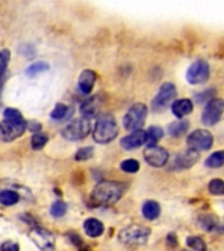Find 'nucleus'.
Segmentation results:
<instances>
[{
    "instance_id": "423d86ee",
    "label": "nucleus",
    "mask_w": 224,
    "mask_h": 251,
    "mask_svg": "<svg viewBox=\"0 0 224 251\" xmlns=\"http://www.w3.org/2000/svg\"><path fill=\"white\" fill-rule=\"evenodd\" d=\"M149 234H151V230L148 227L140 226V225H131V226L122 229L118 234V238L121 242L127 243V245H140L148 239Z\"/></svg>"
},
{
    "instance_id": "4468645a",
    "label": "nucleus",
    "mask_w": 224,
    "mask_h": 251,
    "mask_svg": "<svg viewBox=\"0 0 224 251\" xmlns=\"http://www.w3.org/2000/svg\"><path fill=\"white\" fill-rule=\"evenodd\" d=\"M147 143V132L143 129H137L133 132L121 139L122 148L126 151H131V149L139 148L140 145Z\"/></svg>"
},
{
    "instance_id": "6ab92c4d",
    "label": "nucleus",
    "mask_w": 224,
    "mask_h": 251,
    "mask_svg": "<svg viewBox=\"0 0 224 251\" xmlns=\"http://www.w3.org/2000/svg\"><path fill=\"white\" fill-rule=\"evenodd\" d=\"M160 205L156 201H153V200H148V201H145L143 204V207H141V213L144 216L147 220H155L157 219L159 216H160Z\"/></svg>"
},
{
    "instance_id": "412c9836",
    "label": "nucleus",
    "mask_w": 224,
    "mask_h": 251,
    "mask_svg": "<svg viewBox=\"0 0 224 251\" xmlns=\"http://www.w3.org/2000/svg\"><path fill=\"white\" fill-rule=\"evenodd\" d=\"M20 195L19 192L13 191V190H3L0 191V203L5 205V207H9V205H15L16 203H19Z\"/></svg>"
},
{
    "instance_id": "bb28decb",
    "label": "nucleus",
    "mask_w": 224,
    "mask_h": 251,
    "mask_svg": "<svg viewBox=\"0 0 224 251\" xmlns=\"http://www.w3.org/2000/svg\"><path fill=\"white\" fill-rule=\"evenodd\" d=\"M47 141H49L47 135H45V133H34L31 136V148L34 151H39L47 144Z\"/></svg>"
},
{
    "instance_id": "4c0bfd02",
    "label": "nucleus",
    "mask_w": 224,
    "mask_h": 251,
    "mask_svg": "<svg viewBox=\"0 0 224 251\" xmlns=\"http://www.w3.org/2000/svg\"><path fill=\"white\" fill-rule=\"evenodd\" d=\"M27 128H29L31 131V132H35L38 133V131H41V128H42V126H41V123H38V122H27Z\"/></svg>"
},
{
    "instance_id": "cd10ccee",
    "label": "nucleus",
    "mask_w": 224,
    "mask_h": 251,
    "mask_svg": "<svg viewBox=\"0 0 224 251\" xmlns=\"http://www.w3.org/2000/svg\"><path fill=\"white\" fill-rule=\"evenodd\" d=\"M186 245L194 251H206V243L199 237H188Z\"/></svg>"
},
{
    "instance_id": "a211bd4d",
    "label": "nucleus",
    "mask_w": 224,
    "mask_h": 251,
    "mask_svg": "<svg viewBox=\"0 0 224 251\" xmlns=\"http://www.w3.org/2000/svg\"><path fill=\"white\" fill-rule=\"evenodd\" d=\"M84 230L88 237L97 238L104 233V224L97 219H86L84 223Z\"/></svg>"
},
{
    "instance_id": "f03ea898",
    "label": "nucleus",
    "mask_w": 224,
    "mask_h": 251,
    "mask_svg": "<svg viewBox=\"0 0 224 251\" xmlns=\"http://www.w3.org/2000/svg\"><path fill=\"white\" fill-rule=\"evenodd\" d=\"M118 135V125L112 115H102L97 119L93 128V139L98 144H108Z\"/></svg>"
},
{
    "instance_id": "393cba45",
    "label": "nucleus",
    "mask_w": 224,
    "mask_h": 251,
    "mask_svg": "<svg viewBox=\"0 0 224 251\" xmlns=\"http://www.w3.org/2000/svg\"><path fill=\"white\" fill-rule=\"evenodd\" d=\"M49 64L45 62H37V63H31L30 66L28 67L27 71H25V74L28 75V76H35V75L38 74H42V72H46V71H49Z\"/></svg>"
},
{
    "instance_id": "ddd939ff",
    "label": "nucleus",
    "mask_w": 224,
    "mask_h": 251,
    "mask_svg": "<svg viewBox=\"0 0 224 251\" xmlns=\"http://www.w3.org/2000/svg\"><path fill=\"white\" fill-rule=\"evenodd\" d=\"M199 158V153L194 151V149H186L182 153H178L174 160L170 164V169H176V170H181V169H189L192 168L193 165L196 164Z\"/></svg>"
},
{
    "instance_id": "473e14b6",
    "label": "nucleus",
    "mask_w": 224,
    "mask_h": 251,
    "mask_svg": "<svg viewBox=\"0 0 224 251\" xmlns=\"http://www.w3.org/2000/svg\"><path fill=\"white\" fill-rule=\"evenodd\" d=\"M4 119H9V121H13V122H25V119H24V117L21 115V113H20L19 110L16 109H5L4 110Z\"/></svg>"
},
{
    "instance_id": "7ed1b4c3",
    "label": "nucleus",
    "mask_w": 224,
    "mask_h": 251,
    "mask_svg": "<svg viewBox=\"0 0 224 251\" xmlns=\"http://www.w3.org/2000/svg\"><path fill=\"white\" fill-rule=\"evenodd\" d=\"M90 132V122L85 118H79L75 119L71 123L62 129V136L67 140L78 141L85 139Z\"/></svg>"
},
{
    "instance_id": "39448f33",
    "label": "nucleus",
    "mask_w": 224,
    "mask_h": 251,
    "mask_svg": "<svg viewBox=\"0 0 224 251\" xmlns=\"http://www.w3.org/2000/svg\"><path fill=\"white\" fill-rule=\"evenodd\" d=\"M147 118V106L144 103H134L123 117V126L129 131L141 129Z\"/></svg>"
},
{
    "instance_id": "dca6fc26",
    "label": "nucleus",
    "mask_w": 224,
    "mask_h": 251,
    "mask_svg": "<svg viewBox=\"0 0 224 251\" xmlns=\"http://www.w3.org/2000/svg\"><path fill=\"white\" fill-rule=\"evenodd\" d=\"M98 110H100V98L96 97L88 98L86 101H84L80 106V113H82L83 118L89 119L97 115Z\"/></svg>"
},
{
    "instance_id": "f3484780",
    "label": "nucleus",
    "mask_w": 224,
    "mask_h": 251,
    "mask_svg": "<svg viewBox=\"0 0 224 251\" xmlns=\"http://www.w3.org/2000/svg\"><path fill=\"white\" fill-rule=\"evenodd\" d=\"M193 111V102L188 98L177 100L172 103V113L177 118H184Z\"/></svg>"
},
{
    "instance_id": "20e7f679",
    "label": "nucleus",
    "mask_w": 224,
    "mask_h": 251,
    "mask_svg": "<svg viewBox=\"0 0 224 251\" xmlns=\"http://www.w3.org/2000/svg\"><path fill=\"white\" fill-rule=\"evenodd\" d=\"M177 96V90L174 84L172 82H164L163 85L160 86V89L157 92V94L155 96V98L151 102V109L155 113H161L164 111L169 105L170 102L176 98Z\"/></svg>"
},
{
    "instance_id": "0eeeda50",
    "label": "nucleus",
    "mask_w": 224,
    "mask_h": 251,
    "mask_svg": "<svg viewBox=\"0 0 224 251\" xmlns=\"http://www.w3.org/2000/svg\"><path fill=\"white\" fill-rule=\"evenodd\" d=\"M27 122H13L4 119L0 122V141L11 143L25 132Z\"/></svg>"
},
{
    "instance_id": "f704fd0d",
    "label": "nucleus",
    "mask_w": 224,
    "mask_h": 251,
    "mask_svg": "<svg viewBox=\"0 0 224 251\" xmlns=\"http://www.w3.org/2000/svg\"><path fill=\"white\" fill-rule=\"evenodd\" d=\"M214 93H215V90H214V89H207V90H204L203 93L196 94V102L202 103V102H206L207 100H208V102H210L211 100H214V97H212V94H214Z\"/></svg>"
},
{
    "instance_id": "5701e85b",
    "label": "nucleus",
    "mask_w": 224,
    "mask_h": 251,
    "mask_svg": "<svg viewBox=\"0 0 224 251\" xmlns=\"http://www.w3.org/2000/svg\"><path fill=\"white\" fill-rule=\"evenodd\" d=\"M206 168L210 169H219L224 166V151H218L207 157V160L204 161Z\"/></svg>"
},
{
    "instance_id": "1a4fd4ad",
    "label": "nucleus",
    "mask_w": 224,
    "mask_h": 251,
    "mask_svg": "<svg viewBox=\"0 0 224 251\" xmlns=\"http://www.w3.org/2000/svg\"><path fill=\"white\" fill-rule=\"evenodd\" d=\"M210 77V67L204 60H196L186 71V80L192 85H199Z\"/></svg>"
},
{
    "instance_id": "c9c22d12",
    "label": "nucleus",
    "mask_w": 224,
    "mask_h": 251,
    "mask_svg": "<svg viewBox=\"0 0 224 251\" xmlns=\"http://www.w3.org/2000/svg\"><path fill=\"white\" fill-rule=\"evenodd\" d=\"M19 54L27 56V58H30V56H34L35 55V49L34 46H31L29 43L27 45H23V46L19 49Z\"/></svg>"
},
{
    "instance_id": "9b49d317",
    "label": "nucleus",
    "mask_w": 224,
    "mask_h": 251,
    "mask_svg": "<svg viewBox=\"0 0 224 251\" xmlns=\"http://www.w3.org/2000/svg\"><path fill=\"white\" fill-rule=\"evenodd\" d=\"M29 237L33 241L35 246L38 247L41 251H51L55 246V237L51 234L50 231L43 229V227L35 226L31 227L29 231Z\"/></svg>"
},
{
    "instance_id": "c756f323",
    "label": "nucleus",
    "mask_w": 224,
    "mask_h": 251,
    "mask_svg": "<svg viewBox=\"0 0 224 251\" xmlns=\"http://www.w3.org/2000/svg\"><path fill=\"white\" fill-rule=\"evenodd\" d=\"M93 153H94L93 147H84V148H80L78 152L75 153V160L76 161L89 160L90 157L93 156Z\"/></svg>"
},
{
    "instance_id": "e433bc0d",
    "label": "nucleus",
    "mask_w": 224,
    "mask_h": 251,
    "mask_svg": "<svg viewBox=\"0 0 224 251\" xmlns=\"http://www.w3.org/2000/svg\"><path fill=\"white\" fill-rule=\"evenodd\" d=\"M0 251H20L19 243L13 242V241H5L1 243Z\"/></svg>"
},
{
    "instance_id": "f8f14e48",
    "label": "nucleus",
    "mask_w": 224,
    "mask_h": 251,
    "mask_svg": "<svg viewBox=\"0 0 224 251\" xmlns=\"http://www.w3.org/2000/svg\"><path fill=\"white\" fill-rule=\"evenodd\" d=\"M143 157H144L145 162L153 168H161L167 164V161L169 158V153L167 149L159 145H151L147 147L143 152Z\"/></svg>"
},
{
    "instance_id": "9d476101",
    "label": "nucleus",
    "mask_w": 224,
    "mask_h": 251,
    "mask_svg": "<svg viewBox=\"0 0 224 251\" xmlns=\"http://www.w3.org/2000/svg\"><path fill=\"white\" fill-rule=\"evenodd\" d=\"M186 143L190 147V149H194L196 152L198 151H208L212 147L214 137L207 129H196L189 135Z\"/></svg>"
},
{
    "instance_id": "6e6552de",
    "label": "nucleus",
    "mask_w": 224,
    "mask_h": 251,
    "mask_svg": "<svg viewBox=\"0 0 224 251\" xmlns=\"http://www.w3.org/2000/svg\"><path fill=\"white\" fill-rule=\"evenodd\" d=\"M224 113V100L222 98H214L204 106L203 113L200 117V121L204 126H214L220 121V118Z\"/></svg>"
},
{
    "instance_id": "c85d7f7f",
    "label": "nucleus",
    "mask_w": 224,
    "mask_h": 251,
    "mask_svg": "<svg viewBox=\"0 0 224 251\" xmlns=\"http://www.w3.org/2000/svg\"><path fill=\"white\" fill-rule=\"evenodd\" d=\"M208 191L211 192L212 195H223L224 194V180L222 179H212L208 183Z\"/></svg>"
},
{
    "instance_id": "72a5a7b5",
    "label": "nucleus",
    "mask_w": 224,
    "mask_h": 251,
    "mask_svg": "<svg viewBox=\"0 0 224 251\" xmlns=\"http://www.w3.org/2000/svg\"><path fill=\"white\" fill-rule=\"evenodd\" d=\"M200 225L202 227H204L207 231H211L214 229V226L216 225V217L215 216H203L202 220H200Z\"/></svg>"
},
{
    "instance_id": "f257e3e1",
    "label": "nucleus",
    "mask_w": 224,
    "mask_h": 251,
    "mask_svg": "<svg viewBox=\"0 0 224 251\" xmlns=\"http://www.w3.org/2000/svg\"><path fill=\"white\" fill-rule=\"evenodd\" d=\"M125 191V184L114 180H102L94 186L90 192L89 203L93 207H109L121 199Z\"/></svg>"
},
{
    "instance_id": "b1692460",
    "label": "nucleus",
    "mask_w": 224,
    "mask_h": 251,
    "mask_svg": "<svg viewBox=\"0 0 224 251\" xmlns=\"http://www.w3.org/2000/svg\"><path fill=\"white\" fill-rule=\"evenodd\" d=\"M145 132H147V144H148V147L156 145V143L160 140L163 137V133H164L159 126H151Z\"/></svg>"
},
{
    "instance_id": "7c9ffc66",
    "label": "nucleus",
    "mask_w": 224,
    "mask_h": 251,
    "mask_svg": "<svg viewBox=\"0 0 224 251\" xmlns=\"http://www.w3.org/2000/svg\"><path fill=\"white\" fill-rule=\"evenodd\" d=\"M140 168V165L137 160H133V158H129V160H125L121 162V170H123L125 173H137Z\"/></svg>"
},
{
    "instance_id": "aec40b11",
    "label": "nucleus",
    "mask_w": 224,
    "mask_h": 251,
    "mask_svg": "<svg viewBox=\"0 0 224 251\" xmlns=\"http://www.w3.org/2000/svg\"><path fill=\"white\" fill-rule=\"evenodd\" d=\"M72 113H74V107L64 105V103H56L54 110L51 111L50 117L55 121H63V119L70 117V114Z\"/></svg>"
},
{
    "instance_id": "2eb2a0df",
    "label": "nucleus",
    "mask_w": 224,
    "mask_h": 251,
    "mask_svg": "<svg viewBox=\"0 0 224 251\" xmlns=\"http://www.w3.org/2000/svg\"><path fill=\"white\" fill-rule=\"evenodd\" d=\"M96 78H97V75L96 72L92 70H84L79 76V89L83 94H89L92 92L94 86V82H96Z\"/></svg>"
},
{
    "instance_id": "2f4dec72",
    "label": "nucleus",
    "mask_w": 224,
    "mask_h": 251,
    "mask_svg": "<svg viewBox=\"0 0 224 251\" xmlns=\"http://www.w3.org/2000/svg\"><path fill=\"white\" fill-rule=\"evenodd\" d=\"M9 59H11V52H9V50L4 49V50L0 51V77L5 74Z\"/></svg>"
},
{
    "instance_id": "a878e982",
    "label": "nucleus",
    "mask_w": 224,
    "mask_h": 251,
    "mask_svg": "<svg viewBox=\"0 0 224 251\" xmlns=\"http://www.w3.org/2000/svg\"><path fill=\"white\" fill-rule=\"evenodd\" d=\"M67 212V204L63 201V200H56L54 203L51 204L50 207V213L53 217L55 219H59V217H63L66 215Z\"/></svg>"
},
{
    "instance_id": "4be33fe9",
    "label": "nucleus",
    "mask_w": 224,
    "mask_h": 251,
    "mask_svg": "<svg viewBox=\"0 0 224 251\" xmlns=\"http://www.w3.org/2000/svg\"><path fill=\"white\" fill-rule=\"evenodd\" d=\"M189 128V122L188 121H177L173 122L168 126V132L170 136L173 137H180L184 133H186Z\"/></svg>"
}]
</instances>
